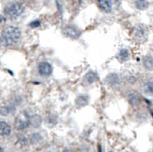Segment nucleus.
I'll return each mask as SVG.
<instances>
[{"instance_id":"21","label":"nucleus","mask_w":153,"mask_h":152,"mask_svg":"<svg viewBox=\"0 0 153 152\" xmlns=\"http://www.w3.org/2000/svg\"><path fill=\"white\" fill-rule=\"evenodd\" d=\"M64 152H71V151H69V150H65Z\"/></svg>"},{"instance_id":"15","label":"nucleus","mask_w":153,"mask_h":152,"mask_svg":"<svg viewBox=\"0 0 153 152\" xmlns=\"http://www.w3.org/2000/svg\"><path fill=\"white\" fill-rule=\"evenodd\" d=\"M145 35H146L145 30H144L142 27H135L133 33H132V36H133L134 38H142V37H144Z\"/></svg>"},{"instance_id":"10","label":"nucleus","mask_w":153,"mask_h":152,"mask_svg":"<svg viewBox=\"0 0 153 152\" xmlns=\"http://www.w3.org/2000/svg\"><path fill=\"white\" fill-rule=\"evenodd\" d=\"M129 57H130V53H129V50L128 49H125V48H123V49L119 50V52L117 53L116 55V58L119 62H124V61H127V60L129 59Z\"/></svg>"},{"instance_id":"18","label":"nucleus","mask_w":153,"mask_h":152,"mask_svg":"<svg viewBox=\"0 0 153 152\" xmlns=\"http://www.w3.org/2000/svg\"><path fill=\"white\" fill-rule=\"evenodd\" d=\"M29 25H30L31 28H37L40 25V21H39V20H34V21L31 22Z\"/></svg>"},{"instance_id":"19","label":"nucleus","mask_w":153,"mask_h":152,"mask_svg":"<svg viewBox=\"0 0 153 152\" xmlns=\"http://www.w3.org/2000/svg\"><path fill=\"white\" fill-rule=\"evenodd\" d=\"M4 21H5L4 16H2L1 14H0V23H2V22H4Z\"/></svg>"},{"instance_id":"1","label":"nucleus","mask_w":153,"mask_h":152,"mask_svg":"<svg viewBox=\"0 0 153 152\" xmlns=\"http://www.w3.org/2000/svg\"><path fill=\"white\" fill-rule=\"evenodd\" d=\"M21 36V31H20L19 27L17 26H8L2 31L1 37V43L6 46H11L14 45L15 43L18 42V40Z\"/></svg>"},{"instance_id":"11","label":"nucleus","mask_w":153,"mask_h":152,"mask_svg":"<svg viewBox=\"0 0 153 152\" xmlns=\"http://www.w3.org/2000/svg\"><path fill=\"white\" fill-rule=\"evenodd\" d=\"M11 133V127L7 122L0 121V136H7Z\"/></svg>"},{"instance_id":"13","label":"nucleus","mask_w":153,"mask_h":152,"mask_svg":"<svg viewBox=\"0 0 153 152\" xmlns=\"http://www.w3.org/2000/svg\"><path fill=\"white\" fill-rule=\"evenodd\" d=\"M134 5L139 10H146L149 7V2L147 0H135Z\"/></svg>"},{"instance_id":"7","label":"nucleus","mask_w":153,"mask_h":152,"mask_svg":"<svg viewBox=\"0 0 153 152\" xmlns=\"http://www.w3.org/2000/svg\"><path fill=\"white\" fill-rule=\"evenodd\" d=\"M97 78H98V76L96 72H94V71H89V72L85 74L83 82H84V85H90V84H93L94 82H96Z\"/></svg>"},{"instance_id":"8","label":"nucleus","mask_w":153,"mask_h":152,"mask_svg":"<svg viewBox=\"0 0 153 152\" xmlns=\"http://www.w3.org/2000/svg\"><path fill=\"white\" fill-rule=\"evenodd\" d=\"M106 82L110 86H117L120 84V77L116 73H111L106 77Z\"/></svg>"},{"instance_id":"3","label":"nucleus","mask_w":153,"mask_h":152,"mask_svg":"<svg viewBox=\"0 0 153 152\" xmlns=\"http://www.w3.org/2000/svg\"><path fill=\"white\" fill-rule=\"evenodd\" d=\"M119 0H96L98 8L104 13H111Z\"/></svg>"},{"instance_id":"12","label":"nucleus","mask_w":153,"mask_h":152,"mask_svg":"<svg viewBox=\"0 0 153 152\" xmlns=\"http://www.w3.org/2000/svg\"><path fill=\"white\" fill-rule=\"evenodd\" d=\"M142 65L146 70H153V57L151 55H145L142 58Z\"/></svg>"},{"instance_id":"4","label":"nucleus","mask_w":153,"mask_h":152,"mask_svg":"<svg viewBox=\"0 0 153 152\" xmlns=\"http://www.w3.org/2000/svg\"><path fill=\"white\" fill-rule=\"evenodd\" d=\"M30 116H28L25 112L20 113L18 116L16 117L15 120V127L18 130H23V129L27 128L31 123H30Z\"/></svg>"},{"instance_id":"20","label":"nucleus","mask_w":153,"mask_h":152,"mask_svg":"<svg viewBox=\"0 0 153 152\" xmlns=\"http://www.w3.org/2000/svg\"><path fill=\"white\" fill-rule=\"evenodd\" d=\"M0 152H4V151H3V149H2L1 147H0Z\"/></svg>"},{"instance_id":"17","label":"nucleus","mask_w":153,"mask_h":152,"mask_svg":"<svg viewBox=\"0 0 153 152\" xmlns=\"http://www.w3.org/2000/svg\"><path fill=\"white\" fill-rule=\"evenodd\" d=\"M30 123L32 124L34 127H38L41 124V117L39 115H33L30 118Z\"/></svg>"},{"instance_id":"14","label":"nucleus","mask_w":153,"mask_h":152,"mask_svg":"<svg viewBox=\"0 0 153 152\" xmlns=\"http://www.w3.org/2000/svg\"><path fill=\"white\" fill-rule=\"evenodd\" d=\"M143 91L147 95H153V81L149 80L143 84Z\"/></svg>"},{"instance_id":"16","label":"nucleus","mask_w":153,"mask_h":152,"mask_svg":"<svg viewBox=\"0 0 153 152\" xmlns=\"http://www.w3.org/2000/svg\"><path fill=\"white\" fill-rule=\"evenodd\" d=\"M76 104L82 107V106H85L88 104V96L86 95H79L76 99Z\"/></svg>"},{"instance_id":"5","label":"nucleus","mask_w":153,"mask_h":152,"mask_svg":"<svg viewBox=\"0 0 153 152\" xmlns=\"http://www.w3.org/2000/svg\"><path fill=\"white\" fill-rule=\"evenodd\" d=\"M63 34L66 37H69V38L72 39H78L80 36H81V31H80L76 26H73V25H67L63 28Z\"/></svg>"},{"instance_id":"6","label":"nucleus","mask_w":153,"mask_h":152,"mask_svg":"<svg viewBox=\"0 0 153 152\" xmlns=\"http://www.w3.org/2000/svg\"><path fill=\"white\" fill-rule=\"evenodd\" d=\"M52 65L47 61H42L38 64V72L42 76H49L52 74Z\"/></svg>"},{"instance_id":"9","label":"nucleus","mask_w":153,"mask_h":152,"mask_svg":"<svg viewBox=\"0 0 153 152\" xmlns=\"http://www.w3.org/2000/svg\"><path fill=\"white\" fill-rule=\"evenodd\" d=\"M128 101L132 106H138L141 103L140 95L139 94H137L135 91H133V92H131L128 95Z\"/></svg>"},{"instance_id":"2","label":"nucleus","mask_w":153,"mask_h":152,"mask_svg":"<svg viewBox=\"0 0 153 152\" xmlns=\"http://www.w3.org/2000/svg\"><path fill=\"white\" fill-rule=\"evenodd\" d=\"M24 5L21 2H10L4 8L5 14L10 19H16L24 12Z\"/></svg>"}]
</instances>
